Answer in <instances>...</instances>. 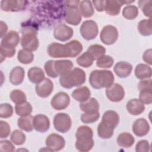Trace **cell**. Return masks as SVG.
Segmentation results:
<instances>
[{
    "label": "cell",
    "mask_w": 152,
    "mask_h": 152,
    "mask_svg": "<svg viewBox=\"0 0 152 152\" xmlns=\"http://www.w3.org/2000/svg\"><path fill=\"white\" fill-rule=\"evenodd\" d=\"M93 132L91 128L88 126L82 125L78 128L75 137L77 138L75 146L79 151H88L94 146L93 139Z\"/></svg>",
    "instance_id": "obj_1"
},
{
    "label": "cell",
    "mask_w": 152,
    "mask_h": 152,
    "mask_svg": "<svg viewBox=\"0 0 152 152\" xmlns=\"http://www.w3.org/2000/svg\"><path fill=\"white\" fill-rule=\"evenodd\" d=\"M86 78L84 70L77 67L61 75L59 83L64 88L69 89L83 85L86 81Z\"/></svg>",
    "instance_id": "obj_2"
},
{
    "label": "cell",
    "mask_w": 152,
    "mask_h": 152,
    "mask_svg": "<svg viewBox=\"0 0 152 152\" xmlns=\"http://www.w3.org/2000/svg\"><path fill=\"white\" fill-rule=\"evenodd\" d=\"M115 77L109 70H93L90 74L89 83L96 89L107 88L113 84Z\"/></svg>",
    "instance_id": "obj_3"
},
{
    "label": "cell",
    "mask_w": 152,
    "mask_h": 152,
    "mask_svg": "<svg viewBox=\"0 0 152 152\" xmlns=\"http://www.w3.org/2000/svg\"><path fill=\"white\" fill-rule=\"evenodd\" d=\"M37 35V29L33 26H28L21 29V45L24 50L31 52L38 49L39 41Z\"/></svg>",
    "instance_id": "obj_4"
},
{
    "label": "cell",
    "mask_w": 152,
    "mask_h": 152,
    "mask_svg": "<svg viewBox=\"0 0 152 152\" xmlns=\"http://www.w3.org/2000/svg\"><path fill=\"white\" fill-rule=\"evenodd\" d=\"M80 31L81 36L85 40H93L98 34L99 29L97 24L93 20H86L81 24Z\"/></svg>",
    "instance_id": "obj_5"
},
{
    "label": "cell",
    "mask_w": 152,
    "mask_h": 152,
    "mask_svg": "<svg viewBox=\"0 0 152 152\" xmlns=\"http://www.w3.org/2000/svg\"><path fill=\"white\" fill-rule=\"evenodd\" d=\"M53 126L57 131L65 133L70 129L72 126L71 119L65 113H57L53 118Z\"/></svg>",
    "instance_id": "obj_6"
},
{
    "label": "cell",
    "mask_w": 152,
    "mask_h": 152,
    "mask_svg": "<svg viewBox=\"0 0 152 152\" xmlns=\"http://www.w3.org/2000/svg\"><path fill=\"white\" fill-rule=\"evenodd\" d=\"M118 37V31L116 27L112 25H107L103 27L100 31V38L101 41L106 45H110L116 42Z\"/></svg>",
    "instance_id": "obj_7"
},
{
    "label": "cell",
    "mask_w": 152,
    "mask_h": 152,
    "mask_svg": "<svg viewBox=\"0 0 152 152\" xmlns=\"http://www.w3.org/2000/svg\"><path fill=\"white\" fill-rule=\"evenodd\" d=\"M47 52L48 55L52 58H70L69 49L66 43L64 45L59 43L53 42L48 46Z\"/></svg>",
    "instance_id": "obj_8"
},
{
    "label": "cell",
    "mask_w": 152,
    "mask_h": 152,
    "mask_svg": "<svg viewBox=\"0 0 152 152\" xmlns=\"http://www.w3.org/2000/svg\"><path fill=\"white\" fill-rule=\"evenodd\" d=\"M106 95L110 101L119 102L124 98L125 90L121 84L114 83L110 87L106 88Z\"/></svg>",
    "instance_id": "obj_9"
},
{
    "label": "cell",
    "mask_w": 152,
    "mask_h": 152,
    "mask_svg": "<svg viewBox=\"0 0 152 152\" xmlns=\"http://www.w3.org/2000/svg\"><path fill=\"white\" fill-rule=\"evenodd\" d=\"M70 103L69 95L63 91L58 92L52 97L50 104L52 107L57 110H61L66 109Z\"/></svg>",
    "instance_id": "obj_10"
},
{
    "label": "cell",
    "mask_w": 152,
    "mask_h": 152,
    "mask_svg": "<svg viewBox=\"0 0 152 152\" xmlns=\"http://www.w3.org/2000/svg\"><path fill=\"white\" fill-rule=\"evenodd\" d=\"M46 145L52 151H60L65 145V139L60 135L52 133L48 136L45 141Z\"/></svg>",
    "instance_id": "obj_11"
},
{
    "label": "cell",
    "mask_w": 152,
    "mask_h": 152,
    "mask_svg": "<svg viewBox=\"0 0 152 152\" xmlns=\"http://www.w3.org/2000/svg\"><path fill=\"white\" fill-rule=\"evenodd\" d=\"M73 33V29L64 24H58L53 31L55 38L61 42H66L69 40L72 37Z\"/></svg>",
    "instance_id": "obj_12"
},
{
    "label": "cell",
    "mask_w": 152,
    "mask_h": 152,
    "mask_svg": "<svg viewBox=\"0 0 152 152\" xmlns=\"http://www.w3.org/2000/svg\"><path fill=\"white\" fill-rule=\"evenodd\" d=\"M26 1L4 0L1 2V8L6 12H16L24 10L27 5Z\"/></svg>",
    "instance_id": "obj_13"
},
{
    "label": "cell",
    "mask_w": 152,
    "mask_h": 152,
    "mask_svg": "<svg viewBox=\"0 0 152 152\" xmlns=\"http://www.w3.org/2000/svg\"><path fill=\"white\" fill-rule=\"evenodd\" d=\"M35 90L38 96L46 98L52 93L53 83L50 79L45 78L42 82L36 84Z\"/></svg>",
    "instance_id": "obj_14"
},
{
    "label": "cell",
    "mask_w": 152,
    "mask_h": 152,
    "mask_svg": "<svg viewBox=\"0 0 152 152\" xmlns=\"http://www.w3.org/2000/svg\"><path fill=\"white\" fill-rule=\"evenodd\" d=\"M64 20L69 24L73 26L78 25L81 21V15L78 10V7H67L64 15Z\"/></svg>",
    "instance_id": "obj_15"
},
{
    "label": "cell",
    "mask_w": 152,
    "mask_h": 152,
    "mask_svg": "<svg viewBox=\"0 0 152 152\" xmlns=\"http://www.w3.org/2000/svg\"><path fill=\"white\" fill-rule=\"evenodd\" d=\"M33 125L34 129L39 132H45L50 127V121L48 116L43 114H38L33 117Z\"/></svg>",
    "instance_id": "obj_16"
},
{
    "label": "cell",
    "mask_w": 152,
    "mask_h": 152,
    "mask_svg": "<svg viewBox=\"0 0 152 152\" xmlns=\"http://www.w3.org/2000/svg\"><path fill=\"white\" fill-rule=\"evenodd\" d=\"M132 129L135 135L141 137L146 135L148 133L150 125L145 119L139 118L134 122Z\"/></svg>",
    "instance_id": "obj_17"
},
{
    "label": "cell",
    "mask_w": 152,
    "mask_h": 152,
    "mask_svg": "<svg viewBox=\"0 0 152 152\" xmlns=\"http://www.w3.org/2000/svg\"><path fill=\"white\" fill-rule=\"evenodd\" d=\"M20 39V36L17 31L14 30H10L2 38L0 46L10 48H15L18 45Z\"/></svg>",
    "instance_id": "obj_18"
},
{
    "label": "cell",
    "mask_w": 152,
    "mask_h": 152,
    "mask_svg": "<svg viewBox=\"0 0 152 152\" xmlns=\"http://www.w3.org/2000/svg\"><path fill=\"white\" fill-rule=\"evenodd\" d=\"M113 70L119 77L126 78L131 74L132 70V66L130 63L126 61H120L115 64Z\"/></svg>",
    "instance_id": "obj_19"
},
{
    "label": "cell",
    "mask_w": 152,
    "mask_h": 152,
    "mask_svg": "<svg viewBox=\"0 0 152 152\" xmlns=\"http://www.w3.org/2000/svg\"><path fill=\"white\" fill-rule=\"evenodd\" d=\"M127 111L132 115H139L145 110L144 104L138 99L129 100L126 105Z\"/></svg>",
    "instance_id": "obj_20"
},
{
    "label": "cell",
    "mask_w": 152,
    "mask_h": 152,
    "mask_svg": "<svg viewBox=\"0 0 152 152\" xmlns=\"http://www.w3.org/2000/svg\"><path fill=\"white\" fill-rule=\"evenodd\" d=\"M53 66L58 75H62L72 69L74 66L72 62L68 59L54 61Z\"/></svg>",
    "instance_id": "obj_21"
},
{
    "label": "cell",
    "mask_w": 152,
    "mask_h": 152,
    "mask_svg": "<svg viewBox=\"0 0 152 152\" xmlns=\"http://www.w3.org/2000/svg\"><path fill=\"white\" fill-rule=\"evenodd\" d=\"M24 75V69L21 66H17L13 68L10 72V81L11 83L14 86L20 85L23 83Z\"/></svg>",
    "instance_id": "obj_22"
},
{
    "label": "cell",
    "mask_w": 152,
    "mask_h": 152,
    "mask_svg": "<svg viewBox=\"0 0 152 152\" xmlns=\"http://www.w3.org/2000/svg\"><path fill=\"white\" fill-rule=\"evenodd\" d=\"M27 75L30 81L36 84L40 83L45 78V73L43 69L37 66L30 68L28 71Z\"/></svg>",
    "instance_id": "obj_23"
},
{
    "label": "cell",
    "mask_w": 152,
    "mask_h": 152,
    "mask_svg": "<svg viewBox=\"0 0 152 152\" xmlns=\"http://www.w3.org/2000/svg\"><path fill=\"white\" fill-rule=\"evenodd\" d=\"M99 102L93 97L89 98L87 100L80 103V108L81 110L84 113H94L99 112Z\"/></svg>",
    "instance_id": "obj_24"
},
{
    "label": "cell",
    "mask_w": 152,
    "mask_h": 152,
    "mask_svg": "<svg viewBox=\"0 0 152 152\" xmlns=\"http://www.w3.org/2000/svg\"><path fill=\"white\" fill-rule=\"evenodd\" d=\"M115 128L109 124L101 121L97 126V134L100 138L103 139H109L113 134Z\"/></svg>",
    "instance_id": "obj_25"
},
{
    "label": "cell",
    "mask_w": 152,
    "mask_h": 152,
    "mask_svg": "<svg viewBox=\"0 0 152 152\" xmlns=\"http://www.w3.org/2000/svg\"><path fill=\"white\" fill-rule=\"evenodd\" d=\"M151 68L144 64H138L135 69V75L136 77L140 80L150 78L151 77Z\"/></svg>",
    "instance_id": "obj_26"
},
{
    "label": "cell",
    "mask_w": 152,
    "mask_h": 152,
    "mask_svg": "<svg viewBox=\"0 0 152 152\" xmlns=\"http://www.w3.org/2000/svg\"><path fill=\"white\" fill-rule=\"evenodd\" d=\"M91 95L89 88L86 86H83L75 89L72 93V97L79 102H83L87 100Z\"/></svg>",
    "instance_id": "obj_27"
},
{
    "label": "cell",
    "mask_w": 152,
    "mask_h": 152,
    "mask_svg": "<svg viewBox=\"0 0 152 152\" xmlns=\"http://www.w3.org/2000/svg\"><path fill=\"white\" fill-rule=\"evenodd\" d=\"M122 5L121 1H106L104 11L110 15H117L120 12Z\"/></svg>",
    "instance_id": "obj_28"
},
{
    "label": "cell",
    "mask_w": 152,
    "mask_h": 152,
    "mask_svg": "<svg viewBox=\"0 0 152 152\" xmlns=\"http://www.w3.org/2000/svg\"><path fill=\"white\" fill-rule=\"evenodd\" d=\"M117 144L122 147H131L135 142L134 137L128 132L121 133L117 137Z\"/></svg>",
    "instance_id": "obj_29"
},
{
    "label": "cell",
    "mask_w": 152,
    "mask_h": 152,
    "mask_svg": "<svg viewBox=\"0 0 152 152\" xmlns=\"http://www.w3.org/2000/svg\"><path fill=\"white\" fill-rule=\"evenodd\" d=\"M102 121L111 125L115 128L119 122V116L115 111L109 110L106 111L103 115Z\"/></svg>",
    "instance_id": "obj_30"
},
{
    "label": "cell",
    "mask_w": 152,
    "mask_h": 152,
    "mask_svg": "<svg viewBox=\"0 0 152 152\" xmlns=\"http://www.w3.org/2000/svg\"><path fill=\"white\" fill-rule=\"evenodd\" d=\"M33 116L28 115L27 116H21L17 121L18 127L21 130L26 132H31L34 129L33 125Z\"/></svg>",
    "instance_id": "obj_31"
},
{
    "label": "cell",
    "mask_w": 152,
    "mask_h": 152,
    "mask_svg": "<svg viewBox=\"0 0 152 152\" xmlns=\"http://www.w3.org/2000/svg\"><path fill=\"white\" fill-rule=\"evenodd\" d=\"M78 10L81 15L85 18H89L94 14L92 2L90 1H82L80 2Z\"/></svg>",
    "instance_id": "obj_32"
},
{
    "label": "cell",
    "mask_w": 152,
    "mask_h": 152,
    "mask_svg": "<svg viewBox=\"0 0 152 152\" xmlns=\"http://www.w3.org/2000/svg\"><path fill=\"white\" fill-rule=\"evenodd\" d=\"M138 30L142 36H150L152 33L151 19H145L140 21L138 24Z\"/></svg>",
    "instance_id": "obj_33"
},
{
    "label": "cell",
    "mask_w": 152,
    "mask_h": 152,
    "mask_svg": "<svg viewBox=\"0 0 152 152\" xmlns=\"http://www.w3.org/2000/svg\"><path fill=\"white\" fill-rule=\"evenodd\" d=\"M68 48L70 58H74L78 56L83 50L82 44L77 40H72L66 43Z\"/></svg>",
    "instance_id": "obj_34"
},
{
    "label": "cell",
    "mask_w": 152,
    "mask_h": 152,
    "mask_svg": "<svg viewBox=\"0 0 152 152\" xmlns=\"http://www.w3.org/2000/svg\"><path fill=\"white\" fill-rule=\"evenodd\" d=\"M32 106L28 102H24L21 104H17L15 106V113L20 116H27L30 115L32 112Z\"/></svg>",
    "instance_id": "obj_35"
},
{
    "label": "cell",
    "mask_w": 152,
    "mask_h": 152,
    "mask_svg": "<svg viewBox=\"0 0 152 152\" xmlns=\"http://www.w3.org/2000/svg\"><path fill=\"white\" fill-rule=\"evenodd\" d=\"M94 58L88 52L83 53L77 59V64L84 68H88L91 66L94 62Z\"/></svg>",
    "instance_id": "obj_36"
},
{
    "label": "cell",
    "mask_w": 152,
    "mask_h": 152,
    "mask_svg": "<svg viewBox=\"0 0 152 152\" xmlns=\"http://www.w3.org/2000/svg\"><path fill=\"white\" fill-rule=\"evenodd\" d=\"M138 15L137 7L133 5H128L125 7L122 11V15L127 20H134Z\"/></svg>",
    "instance_id": "obj_37"
},
{
    "label": "cell",
    "mask_w": 152,
    "mask_h": 152,
    "mask_svg": "<svg viewBox=\"0 0 152 152\" xmlns=\"http://www.w3.org/2000/svg\"><path fill=\"white\" fill-rule=\"evenodd\" d=\"M87 52L90 53L94 59H97L99 58L105 54L106 49L100 45L95 44L90 45Z\"/></svg>",
    "instance_id": "obj_38"
},
{
    "label": "cell",
    "mask_w": 152,
    "mask_h": 152,
    "mask_svg": "<svg viewBox=\"0 0 152 152\" xmlns=\"http://www.w3.org/2000/svg\"><path fill=\"white\" fill-rule=\"evenodd\" d=\"M17 59L23 64H29L33 61L34 55L31 52L21 49L18 52Z\"/></svg>",
    "instance_id": "obj_39"
},
{
    "label": "cell",
    "mask_w": 152,
    "mask_h": 152,
    "mask_svg": "<svg viewBox=\"0 0 152 152\" xmlns=\"http://www.w3.org/2000/svg\"><path fill=\"white\" fill-rule=\"evenodd\" d=\"M10 99L12 102L17 104H21L27 102L26 94L20 90H14L10 93Z\"/></svg>",
    "instance_id": "obj_40"
},
{
    "label": "cell",
    "mask_w": 152,
    "mask_h": 152,
    "mask_svg": "<svg viewBox=\"0 0 152 152\" xmlns=\"http://www.w3.org/2000/svg\"><path fill=\"white\" fill-rule=\"evenodd\" d=\"M10 139L13 144L17 145H20L25 142L26 136L22 131L15 129L11 133Z\"/></svg>",
    "instance_id": "obj_41"
},
{
    "label": "cell",
    "mask_w": 152,
    "mask_h": 152,
    "mask_svg": "<svg viewBox=\"0 0 152 152\" xmlns=\"http://www.w3.org/2000/svg\"><path fill=\"white\" fill-rule=\"evenodd\" d=\"M114 62L113 58L109 55H103L97 59L96 65L102 68H109Z\"/></svg>",
    "instance_id": "obj_42"
},
{
    "label": "cell",
    "mask_w": 152,
    "mask_h": 152,
    "mask_svg": "<svg viewBox=\"0 0 152 152\" xmlns=\"http://www.w3.org/2000/svg\"><path fill=\"white\" fill-rule=\"evenodd\" d=\"M100 117L99 112L94 113H84L81 116V121L84 124H92L96 122Z\"/></svg>",
    "instance_id": "obj_43"
},
{
    "label": "cell",
    "mask_w": 152,
    "mask_h": 152,
    "mask_svg": "<svg viewBox=\"0 0 152 152\" xmlns=\"http://www.w3.org/2000/svg\"><path fill=\"white\" fill-rule=\"evenodd\" d=\"M139 7L142 11L145 16L151 18V5L152 2L151 1H139L138 2Z\"/></svg>",
    "instance_id": "obj_44"
},
{
    "label": "cell",
    "mask_w": 152,
    "mask_h": 152,
    "mask_svg": "<svg viewBox=\"0 0 152 152\" xmlns=\"http://www.w3.org/2000/svg\"><path fill=\"white\" fill-rule=\"evenodd\" d=\"M13 107L9 103H2L0 105V116L1 118H10L13 114Z\"/></svg>",
    "instance_id": "obj_45"
},
{
    "label": "cell",
    "mask_w": 152,
    "mask_h": 152,
    "mask_svg": "<svg viewBox=\"0 0 152 152\" xmlns=\"http://www.w3.org/2000/svg\"><path fill=\"white\" fill-rule=\"evenodd\" d=\"M139 100L145 104H150L152 103V90H144L140 91Z\"/></svg>",
    "instance_id": "obj_46"
},
{
    "label": "cell",
    "mask_w": 152,
    "mask_h": 152,
    "mask_svg": "<svg viewBox=\"0 0 152 152\" xmlns=\"http://www.w3.org/2000/svg\"><path fill=\"white\" fill-rule=\"evenodd\" d=\"M53 63H54L53 60L48 61L45 64L44 68H45V70L46 73L48 75V76H49L51 78H55L58 77L59 75L56 74V72L55 71L54 66H53Z\"/></svg>",
    "instance_id": "obj_47"
},
{
    "label": "cell",
    "mask_w": 152,
    "mask_h": 152,
    "mask_svg": "<svg viewBox=\"0 0 152 152\" xmlns=\"http://www.w3.org/2000/svg\"><path fill=\"white\" fill-rule=\"evenodd\" d=\"M15 48H10L0 46V53L1 62H2V58L5 59V58H11L15 53Z\"/></svg>",
    "instance_id": "obj_48"
},
{
    "label": "cell",
    "mask_w": 152,
    "mask_h": 152,
    "mask_svg": "<svg viewBox=\"0 0 152 152\" xmlns=\"http://www.w3.org/2000/svg\"><path fill=\"white\" fill-rule=\"evenodd\" d=\"M11 132L10 125L5 121H0V138H4L9 136Z\"/></svg>",
    "instance_id": "obj_49"
},
{
    "label": "cell",
    "mask_w": 152,
    "mask_h": 152,
    "mask_svg": "<svg viewBox=\"0 0 152 152\" xmlns=\"http://www.w3.org/2000/svg\"><path fill=\"white\" fill-rule=\"evenodd\" d=\"M150 150V145L148 141L143 140L138 141L135 146L137 152H148Z\"/></svg>",
    "instance_id": "obj_50"
},
{
    "label": "cell",
    "mask_w": 152,
    "mask_h": 152,
    "mask_svg": "<svg viewBox=\"0 0 152 152\" xmlns=\"http://www.w3.org/2000/svg\"><path fill=\"white\" fill-rule=\"evenodd\" d=\"M0 151L12 152L15 151L14 145L8 140H2L0 141Z\"/></svg>",
    "instance_id": "obj_51"
},
{
    "label": "cell",
    "mask_w": 152,
    "mask_h": 152,
    "mask_svg": "<svg viewBox=\"0 0 152 152\" xmlns=\"http://www.w3.org/2000/svg\"><path fill=\"white\" fill-rule=\"evenodd\" d=\"M151 80H142L140 81L138 84V89L139 91L144 90H152L151 88Z\"/></svg>",
    "instance_id": "obj_52"
},
{
    "label": "cell",
    "mask_w": 152,
    "mask_h": 152,
    "mask_svg": "<svg viewBox=\"0 0 152 152\" xmlns=\"http://www.w3.org/2000/svg\"><path fill=\"white\" fill-rule=\"evenodd\" d=\"M142 59L144 62L147 63L148 65H151L152 64V50L151 49H148L146 50L143 55Z\"/></svg>",
    "instance_id": "obj_53"
},
{
    "label": "cell",
    "mask_w": 152,
    "mask_h": 152,
    "mask_svg": "<svg viewBox=\"0 0 152 152\" xmlns=\"http://www.w3.org/2000/svg\"><path fill=\"white\" fill-rule=\"evenodd\" d=\"M92 3L97 11L102 12L104 11L106 1H93Z\"/></svg>",
    "instance_id": "obj_54"
},
{
    "label": "cell",
    "mask_w": 152,
    "mask_h": 152,
    "mask_svg": "<svg viewBox=\"0 0 152 152\" xmlns=\"http://www.w3.org/2000/svg\"><path fill=\"white\" fill-rule=\"evenodd\" d=\"M0 28H1V38H2L5 35V34L7 33V31L8 30V26L5 23H4V21H1L0 22Z\"/></svg>",
    "instance_id": "obj_55"
},
{
    "label": "cell",
    "mask_w": 152,
    "mask_h": 152,
    "mask_svg": "<svg viewBox=\"0 0 152 152\" xmlns=\"http://www.w3.org/2000/svg\"><path fill=\"white\" fill-rule=\"evenodd\" d=\"M80 2V1H65V5L67 7H78Z\"/></svg>",
    "instance_id": "obj_56"
}]
</instances>
